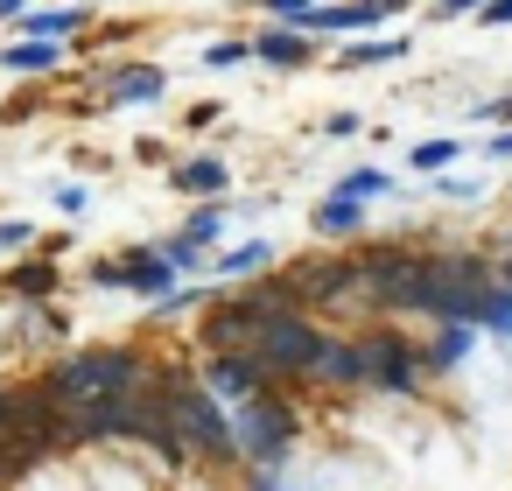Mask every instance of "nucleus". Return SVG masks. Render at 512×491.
Wrapping results in <instances>:
<instances>
[{
    "label": "nucleus",
    "instance_id": "nucleus-1",
    "mask_svg": "<svg viewBox=\"0 0 512 491\" xmlns=\"http://www.w3.org/2000/svg\"><path fill=\"white\" fill-rule=\"evenodd\" d=\"M148 379H155V365H148L141 351H127V344H106V351H71V358H57V365L43 372V386H50V400H57L64 414H78V407H92V400L141 393Z\"/></svg>",
    "mask_w": 512,
    "mask_h": 491
},
{
    "label": "nucleus",
    "instance_id": "nucleus-2",
    "mask_svg": "<svg viewBox=\"0 0 512 491\" xmlns=\"http://www.w3.org/2000/svg\"><path fill=\"white\" fill-rule=\"evenodd\" d=\"M155 386H162V400H169V414H176V428H183V442H190L197 463H232V456H239V421L218 407V393H211L197 372L162 365Z\"/></svg>",
    "mask_w": 512,
    "mask_h": 491
},
{
    "label": "nucleus",
    "instance_id": "nucleus-3",
    "mask_svg": "<svg viewBox=\"0 0 512 491\" xmlns=\"http://www.w3.org/2000/svg\"><path fill=\"white\" fill-rule=\"evenodd\" d=\"M428 267H435V253H414V246H365V253H358L365 302H372L379 316H428Z\"/></svg>",
    "mask_w": 512,
    "mask_h": 491
},
{
    "label": "nucleus",
    "instance_id": "nucleus-4",
    "mask_svg": "<svg viewBox=\"0 0 512 491\" xmlns=\"http://www.w3.org/2000/svg\"><path fill=\"white\" fill-rule=\"evenodd\" d=\"M491 288H498V267L484 253H435V267H428V316L435 323H477L484 330Z\"/></svg>",
    "mask_w": 512,
    "mask_h": 491
},
{
    "label": "nucleus",
    "instance_id": "nucleus-5",
    "mask_svg": "<svg viewBox=\"0 0 512 491\" xmlns=\"http://www.w3.org/2000/svg\"><path fill=\"white\" fill-rule=\"evenodd\" d=\"M323 344H330V330H316L309 309H281V316L267 323V337H260L253 358L267 365V379H316Z\"/></svg>",
    "mask_w": 512,
    "mask_h": 491
},
{
    "label": "nucleus",
    "instance_id": "nucleus-6",
    "mask_svg": "<svg viewBox=\"0 0 512 491\" xmlns=\"http://www.w3.org/2000/svg\"><path fill=\"white\" fill-rule=\"evenodd\" d=\"M358 351H365V386H379V393H393V400H414V393H421L428 358H421L414 337H400V330H365Z\"/></svg>",
    "mask_w": 512,
    "mask_h": 491
},
{
    "label": "nucleus",
    "instance_id": "nucleus-7",
    "mask_svg": "<svg viewBox=\"0 0 512 491\" xmlns=\"http://www.w3.org/2000/svg\"><path fill=\"white\" fill-rule=\"evenodd\" d=\"M239 456L246 463H260V470H274L281 456H288V442H295V407L267 386V393H253V400H239Z\"/></svg>",
    "mask_w": 512,
    "mask_h": 491
},
{
    "label": "nucleus",
    "instance_id": "nucleus-8",
    "mask_svg": "<svg viewBox=\"0 0 512 491\" xmlns=\"http://www.w3.org/2000/svg\"><path fill=\"white\" fill-rule=\"evenodd\" d=\"M288 288L302 309H344V302H365V274H358V253H316V260H295L288 267Z\"/></svg>",
    "mask_w": 512,
    "mask_h": 491
},
{
    "label": "nucleus",
    "instance_id": "nucleus-9",
    "mask_svg": "<svg viewBox=\"0 0 512 491\" xmlns=\"http://www.w3.org/2000/svg\"><path fill=\"white\" fill-rule=\"evenodd\" d=\"M176 260H162V246L148 239V246H134V253H120V260H92V288H134V295H148V302H162L169 288H176Z\"/></svg>",
    "mask_w": 512,
    "mask_h": 491
},
{
    "label": "nucleus",
    "instance_id": "nucleus-10",
    "mask_svg": "<svg viewBox=\"0 0 512 491\" xmlns=\"http://www.w3.org/2000/svg\"><path fill=\"white\" fill-rule=\"evenodd\" d=\"M197 379H204L218 400H232V407L274 386V379H267V365H260L253 351H204V358H197Z\"/></svg>",
    "mask_w": 512,
    "mask_h": 491
},
{
    "label": "nucleus",
    "instance_id": "nucleus-11",
    "mask_svg": "<svg viewBox=\"0 0 512 491\" xmlns=\"http://www.w3.org/2000/svg\"><path fill=\"white\" fill-rule=\"evenodd\" d=\"M400 15V0H344V8H316L309 36H379Z\"/></svg>",
    "mask_w": 512,
    "mask_h": 491
},
{
    "label": "nucleus",
    "instance_id": "nucleus-12",
    "mask_svg": "<svg viewBox=\"0 0 512 491\" xmlns=\"http://www.w3.org/2000/svg\"><path fill=\"white\" fill-rule=\"evenodd\" d=\"M99 92H106V106H155V99H169V71L162 64H120V71H99Z\"/></svg>",
    "mask_w": 512,
    "mask_h": 491
},
{
    "label": "nucleus",
    "instance_id": "nucleus-13",
    "mask_svg": "<svg viewBox=\"0 0 512 491\" xmlns=\"http://www.w3.org/2000/svg\"><path fill=\"white\" fill-rule=\"evenodd\" d=\"M309 50H316L309 29H281V22H267V29L253 36V64H267V71H302Z\"/></svg>",
    "mask_w": 512,
    "mask_h": 491
},
{
    "label": "nucleus",
    "instance_id": "nucleus-14",
    "mask_svg": "<svg viewBox=\"0 0 512 491\" xmlns=\"http://www.w3.org/2000/svg\"><path fill=\"white\" fill-rule=\"evenodd\" d=\"M99 15L92 8H29L22 22H15V36H36V43H71V36H85Z\"/></svg>",
    "mask_w": 512,
    "mask_h": 491
},
{
    "label": "nucleus",
    "instance_id": "nucleus-15",
    "mask_svg": "<svg viewBox=\"0 0 512 491\" xmlns=\"http://www.w3.org/2000/svg\"><path fill=\"white\" fill-rule=\"evenodd\" d=\"M477 351V323H435V337L421 344V358H428V372L435 379H449V372H463V358Z\"/></svg>",
    "mask_w": 512,
    "mask_h": 491
},
{
    "label": "nucleus",
    "instance_id": "nucleus-16",
    "mask_svg": "<svg viewBox=\"0 0 512 491\" xmlns=\"http://www.w3.org/2000/svg\"><path fill=\"white\" fill-rule=\"evenodd\" d=\"M0 71H15V78H57L64 71V43L15 36V43H0Z\"/></svg>",
    "mask_w": 512,
    "mask_h": 491
},
{
    "label": "nucleus",
    "instance_id": "nucleus-17",
    "mask_svg": "<svg viewBox=\"0 0 512 491\" xmlns=\"http://www.w3.org/2000/svg\"><path fill=\"white\" fill-rule=\"evenodd\" d=\"M169 183H176L183 197H197V204H218V197L232 190V169H225V155H197V162H183Z\"/></svg>",
    "mask_w": 512,
    "mask_h": 491
},
{
    "label": "nucleus",
    "instance_id": "nucleus-18",
    "mask_svg": "<svg viewBox=\"0 0 512 491\" xmlns=\"http://www.w3.org/2000/svg\"><path fill=\"white\" fill-rule=\"evenodd\" d=\"M414 43L407 36H344V50H337V71H372V64H400Z\"/></svg>",
    "mask_w": 512,
    "mask_h": 491
},
{
    "label": "nucleus",
    "instance_id": "nucleus-19",
    "mask_svg": "<svg viewBox=\"0 0 512 491\" xmlns=\"http://www.w3.org/2000/svg\"><path fill=\"white\" fill-rule=\"evenodd\" d=\"M309 232H316V239H351V232H365V204L330 190V197L309 211Z\"/></svg>",
    "mask_w": 512,
    "mask_h": 491
},
{
    "label": "nucleus",
    "instance_id": "nucleus-20",
    "mask_svg": "<svg viewBox=\"0 0 512 491\" xmlns=\"http://www.w3.org/2000/svg\"><path fill=\"white\" fill-rule=\"evenodd\" d=\"M260 267H274V239H239V246L211 253V281H246Z\"/></svg>",
    "mask_w": 512,
    "mask_h": 491
},
{
    "label": "nucleus",
    "instance_id": "nucleus-21",
    "mask_svg": "<svg viewBox=\"0 0 512 491\" xmlns=\"http://www.w3.org/2000/svg\"><path fill=\"white\" fill-rule=\"evenodd\" d=\"M64 288V274H57V260L50 253H36V260H22V267H8V295L15 302H50Z\"/></svg>",
    "mask_w": 512,
    "mask_h": 491
},
{
    "label": "nucleus",
    "instance_id": "nucleus-22",
    "mask_svg": "<svg viewBox=\"0 0 512 491\" xmlns=\"http://www.w3.org/2000/svg\"><path fill=\"white\" fill-rule=\"evenodd\" d=\"M316 379H330V386H365V351H358V337H330Z\"/></svg>",
    "mask_w": 512,
    "mask_h": 491
},
{
    "label": "nucleus",
    "instance_id": "nucleus-23",
    "mask_svg": "<svg viewBox=\"0 0 512 491\" xmlns=\"http://www.w3.org/2000/svg\"><path fill=\"white\" fill-rule=\"evenodd\" d=\"M330 190H337V197H358V204H372V197H393V176H386V169H344Z\"/></svg>",
    "mask_w": 512,
    "mask_h": 491
},
{
    "label": "nucleus",
    "instance_id": "nucleus-24",
    "mask_svg": "<svg viewBox=\"0 0 512 491\" xmlns=\"http://www.w3.org/2000/svg\"><path fill=\"white\" fill-rule=\"evenodd\" d=\"M183 232H190V239H197V246H204V253H211V246H218V239H225V232H232V211H225V197H218V204H197V211H190V225H183Z\"/></svg>",
    "mask_w": 512,
    "mask_h": 491
},
{
    "label": "nucleus",
    "instance_id": "nucleus-25",
    "mask_svg": "<svg viewBox=\"0 0 512 491\" xmlns=\"http://www.w3.org/2000/svg\"><path fill=\"white\" fill-rule=\"evenodd\" d=\"M456 155H463V141H449V134H442V141H414V148H407V169L435 176V169H449Z\"/></svg>",
    "mask_w": 512,
    "mask_h": 491
},
{
    "label": "nucleus",
    "instance_id": "nucleus-26",
    "mask_svg": "<svg viewBox=\"0 0 512 491\" xmlns=\"http://www.w3.org/2000/svg\"><path fill=\"white\" fill-rule=\"evenodd\" d=\"M260 15L281 29H316V0H260Z\"/></svg>",
    "mask_w": 512,
    "mask_h": 491
},
{
    "label": "nucleus",
    "instance_id": "nucleus-27",
    "mask_svg": "<svg viewBox=\"0 0 512 491\" xmlns=\"http://www.w3.org/2000/svg\"><path fill=\"white\" fill-rule=\"evenodd\" d=\"M484 330L512 344V281H505V274H498V288H491V302H484Z\"/></svg>",
    "mask_w": 512,
    "mask_h": 491
},
{
    "label": "nucleus",
    "instance_id": "nucleus-28",
    "mask_svg": "<svg viewBox=\"0 0 512 491\" xmlns=\"http://www.w3.org/2000/svg\"><path fill=\"white\" fill-rule=\"evenodd\" d=\"M155 246H162V260H176L183 274H197V267H211V260H204V246H197L190 232H169V239H155Z\"/></svg>",
    "mask_w": 512,
    "mask_h": 491
},
{
    "label": "nucleus",
    "instance_id": "nucleus-29",
    "mask_svg": "<svg viewBox=\"0 0 512 491\" xmlns=\"http://www.w3.org/2000/svg\"><path fill=\"white\" fill-rule=\"evenodd\" d=\"M246 57H253V43H246V36H225V43L204 50V71H232V64H246Z\"/></svg>",
    "mask_w": 512,
    "mask_h": 491
},
{
    "label": "nucleus",
    "instance_id": "nucleus-30",
    "mask_svg": "<svg viewBox=\"0 0 512 491\" xmlns=\"http://www.w3.org/2000/svg\"><path fill=\"white\" fill-rule=\"evenodd\" d=\"M197 302H218V288H176V295H162V302H155V323H169V316H183V309H197Z\"/></svg>",
    "mask_w": 512,
    "mask_h": 491
},
{
    "label": "nucleus",
    "instance_id": "nucleus-31",
    "mask_svg": "<svg viewBox=\"0 0 512 491\" xmlns=\"http://www.w3.org/2000/svg\"><path fill=\"white\" fill-rule=\"evenodd\" d=\"M22 246H36V225L29 218H0V260L22 253Z\"/></svg>",
    "mask_w": 512,
    "mask_h": 491
},
{
    "label": "nucleus",
    "instance_id": "nucleus-32",
    "mask_svg": "<svg viewBox=\"0 0 512 491\" xmlns=\"http://www.w3.org/2000/svg\"><path fill=\"white\" fill-rule=\"evenodd\" d=\"M477 8H484V0H435V22H477Z\"/></svg>",
    "mask_w": 512,
    "mask_h": 491
},
{
    "label": "nucleus",
    "instance_id": "nucleus-33",
    "mask_svg": "<svg viewBox=\"0 0 512 491\" xmlns=\"http://www.w3.org/2000/svg\"><path fill=\"white\" fill-rule=\"evenodd\" d=\"M477 29H512V0H484V8H477Z\"/></svg>",
    "mask_w": 512,
    "mask_h": 491
},
{
    "label": "nucleus",
    "instance_id": "nucleus-34",
    "mask_svg": "<svg viewBox=\"0 0 512 491\" xmlns=\"http://www.w3.org/2000/svg\"><path fill=\"white\" fill-rule=\"evenodd\" d=\"M358 127H365V120H358V113H330V120H323V134H330V141H351V134H358Z\"/></svg>",
    "mask_w": 512,
    "mask_h": 491
},
{
    "label": "nucleus",
    "instance_id": "nucleus-35",
    "mask_svg": "<svg viewBox=\"0 0 512 491\" xmlns=\"http://www.w3.org/2000/svg\"><path fill=\"white\" fill-rule=\"evenodd\" d=\"M85 204H92L85 183H64V190H57V211H85Z\"/></svg>",
    "mask_w": 512,
    "mask_h": 491
},
{
    "label": "nucleus",
    "instance_id": "nucleus-36",
    "mask_svg": "<svg viewBox=\"0 0 512 491\" xmlns=\"http://www.w3.org/2000/svg\"><path fill=\"white\" fill-rule=\"evenodd\" d=\"M484 155H491V162H512V127H498V134L484 141Z\"/></svg>",
    "mask_w": 512,
    "mask_h": 491
},
{
    "label": "nucleus",
    "instance_id": "nucleus-37",
    "mask_svg": "<svg viewBox=\"0 0 512 491\" xmlns=\"http://www.w3.org/2000/svg\"><path fill=\"white\" fill-rule=\"evenodd\" d=\"M435 190L442 197H477V183H463V176H435Z\"/></svg>",
    "mask_w": 512,
    "mask_h": 491
},
{
    "label": "nucleus",
    "instance_id": "nucleus-38",
    "mask_svg": "<svg viewBox=\"0 0 512 491\" xmlns=\"http://www.w3.org/2000/svg\"><path fill=\"white\" fill-rule=\"evenodd\" d=\"M0 15H8V22H22V15H29V0H0Z\"/></svg>",
    "mask_w": 512,
    "mask_h": 491
},
{
    "label": "nucleus",
    "instance_id": "nucleus-39",
    "mask_svg": "<svg viewBox=\"0 0 512 491\" xmlns=\"http://www.w3.org/2000/svg\"><path fill=\"white\" fill-rule=\"evenodd\" d=\"M253 491H288V484H274V477H260V484H253Z\"/></svg>",
    "mask_w": 512,
    "mask_h": 491
},
{
    "label": "nucleus",
    "instance_id": "nucleus-40",
    "mask_svg": "<svg viewBox=\"0 0 512 491\" xmlns=\"http://www.w3.org/2000/svg\"><path fill=\"white\" fill-rule=\"evenodd\" d=\"M498 106H505V120H512V92H505V99H498Z\"/></svg>",
    "mask_w": 512,
    "mask_h": 491
},
{
    "label": "nucleus",
    "instance_id": "nucleus-41",
    "mask_svg": "<svg viewBox=\"0 0 512 491\" xmlns=\"http://www.w3.org/2000/svg\"><path fill=\"white\" fill-rule=\"evenodd\" d=\"M498 274H505V281H512V260H498Z\"/></svg>",
    "mask_w": 512,
    "mask_h": 491
}]
</instances>
